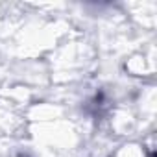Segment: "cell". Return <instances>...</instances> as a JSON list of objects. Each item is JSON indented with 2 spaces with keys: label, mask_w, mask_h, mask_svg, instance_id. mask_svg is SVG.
<instances>
[{
  "label": "cell",
  "mask_w": 157,
  "mask_h": 157,
  "mask_svg": "<svg viewBox=\"0 0 157 157\" xmlns=\"http://www.w3.org/2000/svg\"><path fill=\"white\" fill-rule=\"evenodd\" d=\"M150 157H153V155H150Z\"/></svg>",
  "instance_id": "cell-1"
}]
</instances>
